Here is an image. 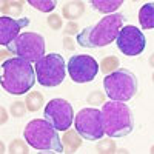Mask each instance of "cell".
I'll use <instances>...</instances> for the list:
<instances>
[{
  "label": "cell",
  "instance_id": "603a6c76",
  "mask_svg": "<svg viewBox=\"0 0 154 154\" xmlns=\"http://www.w3.org/2000/svg\"><path fill=\"white\" fill-rule=\"evenodd\" d=\"M9 151H11V152H28L26 145H25L23 142H20V140H16V142H12L11 146H9Z\"/></svg>",
  "mask_w": 154,
  "mask_h": 154
},
{
  "label": "cell",
  "instance_id": "5b68a950",
  "mask_svg": "<svg viewBox=\"0 0 154 154\" xmlns=\"http://www.w3.org/2000/svg\"><path fill=\"white\" fill-rule=\"evenodd\" d=\"M106 96L116 102H128L137 91V79L128 69H117L103 79Z\"/></svg>",
  "mask_w": 154,
  "mask_h": 154
},
{
  "label": "cell",
  "instance_id": "83f0119b",
  "mask_svg": "<svg viewBox=\"0 0 154 154\" xmlns=\"http://www.w3.org/2000/svg\"><path fill=\"white\" fill-rule=\"evenodd\" d=\"M5 114H6V111H5V109H2V122H5V120H6V116H5Z\"/></svg>",
  "mask_w": 154,
  "mask_h": 154
},
{
  "label": "cell",
  "instance_id": "30bf717a",
  "mask_svg": "<svg viewBox=\"0 0 154 154\" xmlns=\"http://www.w3.org/2000/svg\"><path fill=\"white\" fill-rule=\"evenodd\" d=\"M66 71L71 77V80L75 83H86L94 80V77L99 72V63L94 57L79 54L72 56L66 65Z\"/></svg>",
  "mask_w": 154,
  "mask_h": 154
},
{
  "label": "cell",
  "instance_id": "7402d4cb",
  "mask_svg": "<svg viewBox=\"0 0 154 154\" xmlns=\"http://www.w3.org/2000/svg\"><path fill=\"white\" fill-rule=\"evenodd\" d=\"M48 25L53 29H60L62 28V19H60V16H57V14L48 16Z\"/></svg>",
  "mask_w": 154,
  "mask_h": 154
},
{
  "label": "cell",
  "instance_id": "8992f818",
  "mask_svg": "<svg viewBox=\"0 0 154 154\" xmlns=\"http://www.w3.org/2000/svg\"><path fill=\"white\" fill-rule=\"evenodd\" d=\"M35 77L38 83L46 88L60 85L65 80V59L57 53H51L35 63Z\"/></svg>",
  "mask_w": 154,
  "mask_h": 154
},
{
  "label": "cell",
  "instance_id": "484cf974",
  "mask_svg": "<svg viewBox=\"0 0 154 154\" xmlns=\"http://www.w3.org/2000/svg\"><path fill=\"white\" fill-rule=\"evenodd\" d=\"M65 31H66L68 34H77V25H75L74 22H69V23L66 25Z\"/></svg>",
  "mask_w": 154,
  "mask_h": 154
},
{
  "label": "cell",
  "instance_id": "9c48e42d",
  "mask_svg": "<svg viewBox=\"0 0 154 154\" xmlns=\"http://www.w3.org/2000/svg\"><path fill=\"white\" fill-rule=\"evenodd\" d=\"M45 119L57 131H66L74 120V111L65 99H53L45 106Z\"/></svg>",
  "mask_w": 154,
  "mask_h": 154
},
{
  "label": "cell",
  "instance_id": "9a60e30c",
  "mask_svg": "<svg viewBox=\"0 0 154 154\" xmlns=\"http://www.w3.org/2000/svg\"><path fill=\"white\" fill-rule=\"evenodd\" d=\"M85 11V5L82 2H71L68 5L63 6V16L69 20H74V19H79Z\"/></svg>",
  "mask_w": 154,
  "mask_h": 154
},
{
  "label": "cell",
  "instance_id": "44dd1931",
  "mask_svg": "<svg viewBox=\"0 0 154 154\" xmlns=\"http://www.w3.org/2000/svg\"><path fill=\"white\" fill-rule=\"evenodd\" d=\"M114 148H116V145H114V142H112L111 139L102 140V142H99V145H97V149L100 152H112Z\"/></svg>",
  "mask_w": 154,
  "mask_h": 154
},
{
  "label": "cell",
  "instance_id": "d4e9b609",
  "mask_svg": "<svg viewBox=\"0 0 154 154\" xmlns=\"http://www.w3.org/2000/svg\"><path fill=\"white\" fill-rule=\"evenodd\" d=\"M88 100L91 102V103H102V102H103V94L99 93V91H96V93H93V94H89Z\"/></svg>",
  "mask_w": 154,
  "mask_h": 154
},
{
  "label": "cell",
  "instance_id": "2e32d148",
  "mask_svg": "<svg viewBox=\"0 0 154 154\" xmlns=\"http://www.w3.org/2000/svg\"><path fill=\"white\" fill-rule=\"evenodd\" d=\"M25 105H26L28 111H37V109H40V106L43 105V96H42L40 93L34 91V93H31V94L26 97V100H25Z\"/></svg>",
  "mask_w": 154,
  "mask_h": 154
},
{
  "label": "cell",
  "instance_id": "ac0fdd59",
  "mask_svg": "<svg viewBox=\"0 0 154 154\" xmlns=\"http://www.w3.org/2000/svg\"><path fill=\"white\" fill-rule=\"evenodd\" d=\"M65 145L71 149V151H74V149H77L80 145H82V139H80V134L77 133V131H66L65 133Z\"/></svg>",
  "mask_w": 154,
  "mask_h": 154
},
{
  "label": "cell",
  "instance_id": "6da1fadb",
  "mask_svg": "<svg viewBox=\"0 0 154 154\" xmlns=\"http://www.w3.org/2000/svg\"><path fill=\"white\" fill-rule=\"evenodd\" d=\"M125 25V16L114 12L111 16H105L94 26L85 28L77 34V43L83 48H100L112 43L117 38L120 29Z\"/></svg>",
  "mask_w": 154,
  "mask_h": 154
},
{
  "label": "cell",
  "instance_id": "52a82bcc",
  "mask_svg": "<svg viewBox=\"0 0 154 154\" xmlns=\"http://www.w3.org/2000/svg\"><path fill=\"white\" fill-rule=\"evenodd\" d=\"M6 48L17 57L34 63L45 57V38L37 32H23Z\"/></svg>",
  "mask_w": 154,
  "mask_h": 154
},
{
  "label": "cell",
  "instance_id": "cb8c5ba5",
  "mask_svg": "<svg viewBox=\"0 0 154 154\" xmlns=\"http://www.w3.org/2000/svg\"><path fill=\"white\" fill-rule=\"evenodd\" d=\"M25 106L26 105H23L22 102H16V103L11 106V112L14 116H17V117H22V116H25Z\"/></svg>",
  "mask_w": 154,
  "mask_h": 154
},
{
  "label": "cell",
  "instance_id": "d6986e66",
  "mask_svg": "<svg viewBox=\"0 0 154 154\" xmlns=\"http://www.w3.org/2000/svg\"><path fill=\"white\" fill-rule=\"evenodd\" d=\"M117 66H119V59L117 57H106V59L102 60V71L106 72V74H111Z\"/></svg>",
  "mask_w": 154,
  "mask_h": 154
},
{
  "label": "cell",
  "instance_id": "e0dca14e",
  "mask_svg": "<svg viewBox=\"0 0 154 154\" xmlns=\"http://www.w3.org/2000/svg\"><path fill=\"white\" fill-rule=\"evenodd\" d=\"M28 3L42 12H51L57 6L56 0H28Z\"/></svg>",
  "mask_w": 154,
  "mask_h": 154
},
{
  "label": "cell",
  "instance_id": "7a4b0ae2",
  "mask_svg": "<svg viewBox=\"0 0 154 154\" xmlns=\"http://www.w3.org/2000/svg\"><path fill=\"white\" fill-rule=\"evenodd\" d=\"M3 77L2 86L9 94H25L34 86L35 82V69L32 68L31 62L14 57L3 62Z\"/></svg>",
  "mask_w": 154,
  "mask_h": 154
},
{
  "label": "cell",
  "instance_id": "4316f807",
  "mask_svg": "<svg viewBox=\"0 0 154 154\" xmlns=\"http://www.w3.org/2000/svg\"><path fill=\"white\" fill-rule=\"evenodd\" d=\"M63 45H65V48H68L71 51L74 49V40L71 37H65V38H63Z\"/></svg>",
  "mask_w": 154,
  "mask_h": 154
},
{
  "label": "cell",
  "instance_id": "ffe728a7",
  "mask_svg": "<svg viewBox=\"0 0 154 154\" xmlns=\"http://www.w3.org/2000/svg\"><path fill=\"white\" fill-rule=\"evenodd\" d=\"M22 3L20 2H8L3 8H2V12L3 14H12V16H19L22 12Z\"/></svg>",
  "mask_w": 154,
  "mask_h": 154
},
{
  "label": "cell",
  "instance_id": "8fae6325",
  "mask_svg": "<svg viewBox=\"0 0 154 154\" xmlns=\"http://www.w3.org/2000/svg\"><path fill=\"white\" fill-rule=\"evenodd\" d=\"M116 42L119 49L128 57L142 54L145 49V35L134 25H123Z\"/></svg>",
  "mask_w": 154,
  "mask_h": 154
},
{
  "label": "cell",
  "instance_id": "ba28073f",
  "mask_svg": "<svg viewBox=\"0 0 154 154\" xmlns=\"http://www.w3.org/2000/svg\"><path fill=\"white\" fill-rule=\"evenodd\" d=\"M75 131L85 140H100L103 137V122H102V111L96 108H83L77 112L74 119Z\"/></svg>",
  "mask_w": 154,
  "mask_h": 154
},
{
  "label": "cell",
  "instance_id": "277c9868",
  "mask_svg": "<svg viewBox=\"0 0 154 154\" xmlns=\"http://www.w3.org/2000/svg\"><path fill=\"white\" fill-rule=\"evenodd\" d=\"M23 139L29 146L43 152H63V143L57 130L46 119L31 120L23 131Z\"/></svg>",
  "mask_w": 154,
  "mask_h": 154
},
{
  "label": "cell",
  "instance_id": "5bb4252c",
  "mask_svg": "<svg viewBox=\"0 0 154 154\" xmlns=\"http://www.w3.org/2000/svg\"><path fill=\"white\" fill-rule=\"evenodd\" d=\"M123 3V0H91L93 8L103 14H114L116 9H119Z\"/></svg>",
  "mask_w": 154,
  "mask_h": 154
},
{
  "label": "cell",
  "instance_id": "7c38bea8",
  "mask_svg": "<svg viewBox=\"0 0 154 154\" xmlns=\"http://www.w3.org/2000/svg\"><path fill=\"white\" fill-rule=\"evenodd\" d=\"M29 25V19L23 17V19H12L8 16H2L0 17V45L2 46H8L11 45L16 38L20 35V29L28 26Z\"/></svg>",
  "mask_w": 154,
  "mask_h": 154
},
{
  "label": "cell",
  "instance_id": "3957f363",
  "mask_svg": "<svg viewBox=\"0 0 154 154\" xmlns=\"http://www.w3.org/2000/svg\"><path fill=\"white\" fill-rule=\"evenodd\" d=\"M102 122L103 131L108 137L117 139L128 136L134 128L133 112L123 102H106L102 106Z\"/></svg>",
  "mask_w": 154,
  "mask_h": 154
},
{
  "label": "cell",
  "instance_id": "4fadbf2b",
  "mask_svg": "<svg viewBox=\"0 0 154 154\" xmlns=\"http://www.w3.org/2000/svg\"><path fill=\"white\" fill-rule=\"evenodd\" d=\"M139 22L145 29H152L154 28V5L152 3H145L139 11Z\"/></svg>",
  "mask_w": 154,
  "mask_h": 154
}]
</instances>
